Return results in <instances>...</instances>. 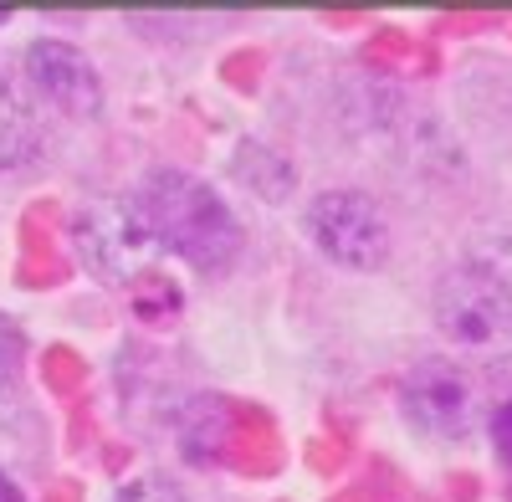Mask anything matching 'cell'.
Returning <instances> with one entry per match:
<instances>
[{
    "label": "cell",
    "mask_w": 512,
    "mask_h": 502,
    "mask_svg": "<svg viewBox=\"0 0 512 502\" xmlns=\"http://www.w3.org/2000/svg\"><path fill=\"white\" fill-rule=\"evenodd\" d=\"M41 144H47V134H41L31 98L21 93V82L0 77V170H26Z\"/></svg>",
    "instance_id": "obj_7"
},
{
    "label": "cell",
    "mask_w": 512,
    "mask_h": 502,
    "mask_svg": "<svg viewBox=\"0 0 512 502\" xmlns=\"http://www.w3.org/2000/svg\"><path fill=\"white\" fill-rule=\"evenodd\" d=\"M113 502H190V492L164 472H144V477H128Z\"/></svg>",
    "instance_id": "obj_9"
},
{
    "label": "cell",
    "mask_w": 512,
    "mask_h": 502,
    "mask_svg": "<svg viewBox=\"0 0 512 502\" xmlns=\"http://www.w3.org/2000/svg\"><path fill=\"white\" fill-rule=\"evenodd\" d=\"M134 200L154 231V241L169 257L190 262L195 272H226L241 257V221L226 205V195L175 164H159L134 185Z\"/></svg>",
    "instance_id": "obj_1"
},
{
    "label": "cell",
    "mask_w": 512,
    "mask_h": 502,
    "mask_svg": "<svg viewBox=\"0 0 512 502\" xmlns=\"http://www.w3.org/2000/svg\"><path fill=\"white\" fill-rule=\"evenodd\" d=\"M26 82L62 118H98L103 113V77H98L93 57L62 36H36L26 47Z\"/></svg>",
    "instance_id": "obj_6"
},
{
    "label": "cell",
    "mask_w": 512,
    "mask_h": 502,
    "mask_svg": "<svg viewBox=\"0 0 512 502\" xmlns=\"http://www.w3.org/2000/svg\"><path fill=\"white\" fill-rule=\"evenodd\" d=\"M436 333L466 359L507 364L512 359V277L492 262H461L441 272L431 292Z\"/></svg>",
    "instance_id": "obj_2"
},
{
    "label": "cell",
    "mask_w": 512,
    "mask_h": 502,
    "mask_svg": "<svg viewBox=\"0 0 512 502\" xmlns=\"http://www.w3.org/2000/svg\"><path fill=\"white\" fill-rule=\"evenodd\" d=\"M487 436H492V446H497V456H502V467L512 472V395L492 410V421H487Z\"/></svg>",
    "instance_id": "obj_10"
},
{
    "label": "cell",
    "mask_w": 512,
    "mask_h": 502,
    "mask_svg": "<svg viewBox=\"0 0 512 502\" xmlns=\"http://www.w3.org/2000/svg\"><path fill=\"white\" fill-rule=\"evenodd\" d=\"M72 246H77V262L108 287H128V282L149 277L154 262L164 257V246L154 241L134 195L82 200L72 216Z\"/></svg>",
    "instance_id": "obj_3"
},
{
    "label": "cell",
    "mask_w": 512,
    "mask_h": 502,
    "mask_svg": "<svg viewBox=\"0 0 512 502\" xmlns=\"http://www.w3.org/2000/svg\"><path fill=\"white\" fill-rule=\"evenodd\" d=\"M231 180L241 185V190H251L256 200H287V190H292V164L272 149V144H256V139H246L241 149H236V159H231Z\"/></svg>",
    "instance_id": "obj_8"
},
{
    "label": "cell",
    "mask_w": 512,
    "mask_h": 502,
    "mask_svg": "<svg viewBox=\"0 0 512 502\" xmlns=\"http://www.w3.org/2000/svg\"><path fill=\"white\" fill-rule=\"evenodd\" d=\"M303 226H308V241L344 272H379L395 251L390 216L364 190H344V185L318 190L303 211Z\"/></svg>",
    "instance_id": "obj_4"
},
{
    "label": "cell",
    "mask_w": 512,
    "mask_h": 502,
    "mask_svg": "<svg viewBox=\"0 0 512 502\" xmlns=\"http://www.w3.org/2000/svg\"><path fill=\"white\" fill-rule=\"evenodd\" d=\"M0 502H26V492H21V482L0 467Z\"/></svg>",
    "instance_id": "obj_11"
},
{
    "label": "cell",
    "mask_w": 512,
    "mask_h": 502,
    "mask_svg": "<svg viewBox=\"0 0 512 502\" xmlns=\"http://www.w3.org/2000/svg\"><path fill=\"white\" fill-rule=\"evenodd\" d=\"M502 374H507V380H512V359H507V364H502Z\"/></svg>",
    "instance_id": "obj_12"
},
{
    "label": "cell",
    "mask_w": 512,
    "mask_h": 502,
    "mask_svg": "<svg viewBox=\"0 0 512 502\" xmlns=\"http://www.w3.org/2000/svg\"><path fill=\"white\" fill-rule=\"evenodd\" d=\"M405 421L431 441H466L482 415V390L456 359H420L400 380Z\"/></svg>",
    "instance_id": "obj_5"
}]
</instances>
